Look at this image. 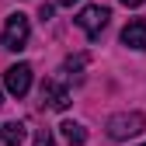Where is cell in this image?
<instances>
[{
  "label": "cell",
  "mask_w": 146,
  "mask_h": 146,
  "mask_svg": "<svg viewBox=\"0 0 146 146\" xmlns=\"http://www.w3.org/2000/svg\"><path fill=\"white\" fill-rule=\"evenodd\" d=\"M84 63H87L84 56H70L66 59V70H84Z\"/></svg>",
  "instance_id": "30bf717a"
},
{
  "label": "cell",
  "mask_w": 146,
  "mask_h": 146,
  "mask_svg": "<svg viewBox=\"0 0 146 146\" xmlns=\"http://www.w3.org/2000/svg\"><path fill=\"white\" fill-rule=\"evenodd\" d=\"M59 129H63V139H66L70 146H84V143H87V129H84L80 122H63Z\"/></svg>",
  "instance_id": "ba28073f"
},
{
  "label": "cell",
  "mask_w": 146,
  "mask_h": 146,
  "mask_svg": "<svg viewBox=\"0 0 146 146\" xmlns=\"http://www.w3.org/2000/svg\"><path fill=\"white\" fill-rule=\"evenodd\" d=\"M146 129V118L139 111H118L108 118V136L111 139H129V136H139Z\"/></svg>",
  "instance_id": "7a4b0ae2"
},
{
  "label": "cell",
  "mask_w": 146,
  "mask_h": 146,
  "mask_svg": "<svg viewBox=\"0 0 146 146\" xmlns=\"http://www.w3.org/2000/svg\"><path fill=\"white\" fill-rule=\"evenodd\" d=\"M42 101H49V108H56V111H66L70 108V90L56 80H45L42 84Z\"/></svg>",
  "instance_id": "5b68a950"
},
{
  "label": "cell",
  "mask_w": 146,
  "mask_h": 146,
  "mask_svg": "<svg viewBox=\"0 0 146 146\" xmlns=\"http://www.w3.org/2000/svg\"><path fill=\"white\" fill-rule=\"evenodd\" d=\"M28 35H31V25H28V17L17 11V14L7 17L4 31H0V42H4V49L17 52V49H25V45H28Z\"/></svg>",
  "instance_id": "6da1fadb"
},
{
  "label": "cell",
  "mask_w": 146,
  "mask_h": 146,
  "mask_svg": "<svg viewBox=\"0 0 146 146\" xmlns=\"http://www.w3.org/2000/svg\"><path fill=\"white\" fill-rule=\"evenodd\" d=\"M122 42L129 49H136V52H146V21L143 17H136V21H129L122 28Z\"/></svg>",
  "instance_id": "8992f818"
},
{
  "label": "cell",
  "mask_w": 146,
  "mask_h": 146,
  "mask_svg": "<svg viewBox=\"0 0 146 146\" xmlns=\"http://www.w3.org/2000/svg\"><path fill=\"white\" fill-rule=\"evenodd\" d=\"M59 7H73V4H80V0H56Z\"/></svg>",
  "instance_id": "7c38bea8"
},
{
  "label": "cell",
  "mask_w": 146,
  "mask_h": 146,
  "mask_svg": "<svg viewBox=\"0 0 146 146\" xmlns=\"http://www.w3.org/2000/svg\"><path fill=\"white\" fill-rule=\"evenodd\" d=\"M35 146H56V139H52L49 129H38V136H35Z\"/></svg>",
  "instance_id": "9c48e42d"
},
{
  "label": "cell",
  "mask_w": 146,
  "mask_h": 146,
  "mask_svg": "<svg viewBox=\"0 0 146 146\" xmlns=\"http://www.w3.org/2000/svg\"><path fill=\"white\" fill-rule=\"evenodd\" d=\"M122 4H125V7H139L143 0H122Z\"/></svg>",
  "instance_id": "4fadbf2b"
},
{
  "label": "cell",
  "mask_w": 146,
  "mask_h": 146,
  "mask_svg": "<svg viewBox=\"0 0 146 146\" xmlns=\"http://www.w3.org/2000/svg\"><path fill=\"white\" fill-rule=\"evenodd\" d=\"M143 146H146V143H143Z\"/></svg>",
  "instance_id": "9a60e30c"
},
{
  "label": "cell",
  "mask_w": 146,
  "mask_h": 146,
  "mask_svg": "<svg viewBox=\"0 0 146 146\" xmlns=\"http://www.w3.org/2000/svg\"><path fill=\"white\" fill-rule=\"evenodd\" d=\"M108 17H111V11L108 7H101V4H90V7H84L80 14H77V25L90 35V38H98L101 35V28L108 25Z\"/></svg>",
  "instance_id": "3957f363"
},
{
  "label": "cell",
  "mask_w": 146,
  "mask_h": 146,
  "mask_svg": "<svg viewBox=\"0 0 146 146\" xmlns=\"http://www.w3.org/2000/svg\"><path fill=\"white\" fill-rule=\"evenodd\" d=\"M25 122H7V125H0V139H4V146H21L25 143Z\"/></svg>",
  "instance_id": "52a82bcc"
},
{
  "label": "cell",
  "mask_w": 146,
  "mask_h": 146,
  "mask_svg": "<svg viewBox=\"0 0 146 146\" xmlns=\"http://www.w3.org/2000/svg\"><path fill=\"white\" fill-rule=\"evenodd\" d=\"M0 104H4V87H0Z\"/></svg>",
  "instance_id": "5bb4252c"
},
{
  "label": "cell",
  "mask_w": 146,
  "mask_h": 146,
  "mask_svg": "<svg viewBox=\"0 0 146 146\" xmlns=\"http://www.w3.org/2000/svg\"><path fill=\"white\" fill-rule=\"evenodd\" d=\"M4 87L11 90L14 98H25L28 87H31V66H28V63H14V66H7V73H4Z\"/></svg>",
  "instance_id": "277c9868"
},
{
  "label": "cell",
  "mask_w": 146,
  "mask_h": 146,
  "mask_svg": "<svg viewBox=\"0 0 146 146\" xmlns=\"http://www.w3.org/2000/svg\"><path fill=\"white\" fill-rule=\"evenodd\" d=\"M52 11H56L52 4H42V7H38V17H42V21H49V17H52Z\"/></svg>",
  "instance_id": "8fae6325"
}]
</instances>
